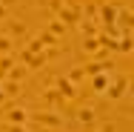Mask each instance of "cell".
<instances>
[{
  "label": "cell",
  "mask_w": 134,
  "mask_h": 132,
  "mask_svg": "<svg viewBox=\"0 0 134 132\" xmlns=\"http://www.w3.org/2000/svg\"><path fill=\"white\" fill-rule=\"evenodd\" d=\"M100 132H111V129H100Z\"/></svg>",
  "instance_id": "cell-2"
},
{
  "label": "cell",
  "mask_w": 134,
  "mask_h": 132,
  "mask_svg": "<svg viewBox=\"0 0 134 132\" xmlns=\"http://www.w3.org/2000/svg\"><path fill=\"white\" fill-rule=\"evenodd\" d=\"M12 132H29V129H23V126H12Z\"/></svg>",
  "instance_id": "cell-1"
}]
</instances>
